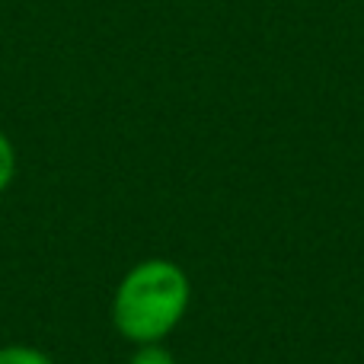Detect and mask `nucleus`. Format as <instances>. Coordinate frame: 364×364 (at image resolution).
<instances>
[{
    "label": "nucleus",
    "instance_id": "f257e3e1",
    "mask_svg": "<svg viewBox=\"0 0 364 364\" xmlns=\"http://www.w3.org/2000/svg\"><path fill=\"white\" fill-rule=\"evenodd\" d=\"M192 301L188 275L170 259H144L119 282L112 323L128 342H164L182 323Z\"/></svg>",
    "mask_w": 364,
    "mask_h": 364
},
{
    "label": "nucleus",
    "instance_id": "f03ea898",
    "mask_svg": "<svg viewBox=\"0 0 364 364\" xmlns=\"http://www.w3.org/2000/svg\"><path fill=\"white\" fill-rule=\"evenodd\" d=\"M0 364H55V361L32 346H6L0 348Z\"/></svg>",
    "mask_w": 364,
    "mask_h": 364
},
{
    "label": "nucleus",
    "instance_id": "7ed1b4c3",
    "mask_svg": "<svg viewBox=\"0 0 364 364\" xmlns=\"http://www.w3.org/2000/svg\"><path fill=\"white\" fill-rule=\"evenodd\" d=\"M128 364H176L170 348H164L160 342H147V346H138V352L132 355Z\"/></svg>",
    "mask_w": 364,
    "mask_h": 364
},
{
    "label": "nucleus",
    "instance_id": "20e7f679",
    "mask_svg": "<svg viewBox=\"0 0 364 364\" xmlns=\"http://www.w3.org/2000/svg\"><path fill=\"white\" fill-rule=\"evenodd\" d=\"M13 173H16V151H13L10 138L0 132V192L13 182Z\"/></svg>",
    "mask_w": 364,
    "mask_h": 364
}]
</instances>
